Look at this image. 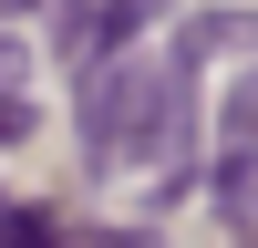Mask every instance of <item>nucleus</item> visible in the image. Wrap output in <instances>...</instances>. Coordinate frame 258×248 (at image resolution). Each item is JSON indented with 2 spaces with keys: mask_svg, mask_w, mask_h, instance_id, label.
I'll list each match as a JSON object with an SVG mask.
<instances>
[{
  "mask_svg": "<svg viewBox=\"0 0 258 248\" xmlns=\"http://www.w3.org/2000/svg\"><path fill=\"white\" fill-rule=\"evenodd\" d=\"M11 248H62V238H52V217H41V207H11Z\"/></svg>",
  "mask_w": 258,
  "mask_h": 248,
  "instance_id": "nucleus-4",
  "label": "nucleus"
},
{
  "mask_svg": "<svg viewBox=\"0 0 258 248\" xmlns=\"http://www.w3.org/2000/svg\"><path fill=\"white\" fill-rule=\"evenodd\" d=\"M238 248H258V227H248V238H238Z\"/></svg>",
  "mask_w": 258,
  "mask_h": 248,
  "instance_id": "nucleus-9",
  "label": "nucleus"
},
{
  "mask_svg": "<svg viewBox=\"0 0 258 248\" xmlns=\"http://www.w3.org/2000/svg\"><path fill=\"white\" fill-rule=\"evenodd\" d=\"M21 73H31V62H21V41L0 31V93H21Z\"/></svg>",
  "mask_w": 258,
  "mask_h": 248,
  "instance_id": "nucleus-7",
  "label": "nucleus"
},
{
  "mask_svg": "<svg viewBox=\"0 0 258 248\" xmlns=\"http://www.w3.org/2000/svg\"><path fill=\"white\" fill-rule=\"evenodd\" d=\"M155 11H165V0H93V11L62 21V52H73V62H103V52H124Z\"/></svg>",
  "mask_w": 258,
  "mask_h": 248,
  "instance_id": "nucleus-3",
  "label": "nucleus"
},
{
  "mask_svg": "<svg viewBox=\"0 0 258 248\" xmlns=\"http://www.w3.org/2000/svg\"><path fill=\"white\" fill-rule=\"evenodd\" d=\"M248 176H258V73L227 93V145H217V207L248 217Z\"/></svg>",
  "mask_w": 258,
  "mask_h": 248,
  "instance_id": "nucleus-2",
  "label": "nucleus"
},
{
  "mask_svg": "<svg viewBox=\"0 0 258 248\" xmlns=\"http://www.w3.org/2000/svg\"><path fill=\"white\" fill-rule=\"evenodd\" d=\"M0 248H11V207H0Z\"/></svg>",
  "mask_w": 258,
  "mask_h": 248,
  "instance_id": "nucleus-8",
  "label": "nucleus"
},
{
  "mask_svg": "<svg viewBox=\"0 0 258 248\" xmlns=\"http://www.w3.org/2000/svg\"><path fill=\"white\" fill-rule=\"evenodd\" d=\"M21 135H31V103H21V93H0V145H21Z\"/></svg>",
  "mask_w": 258,
  "mask_h": 248,
  "instance_id": "nucleus-5",
  "label": "nucleus"
},
{
  "mask_svg": "<svg viewBox=\"0 0 258 248\" xmlns=\"http://www.w3.org/2000/svg\"><path fill=\"white\" fill-rule=\"evenodd\" d=\"M155 114H165V62H135V52L83 62V103H73V124H83V165H93V176L145 165Z\"/></svg>",
  "mask_w": 258,
  "mask_h": 248,
  "instance_id": "nucleus-1",
  "label": "nucleus"
},
{
  "mask_svg": "<svg viewBox=\"0 0 258 248\" xmlns=\"http://www.w3.org/2000/svg\"><path fill=\"white\" fill-rule=\"evenodd\" d=\"M83 248H155V227H93Z\"/></svg>",
  "mask_w": 258,
  "mask_h": 248,
  "instance_id": "nucleus-6",
  "label": "nucleus"
}]
</instances>
